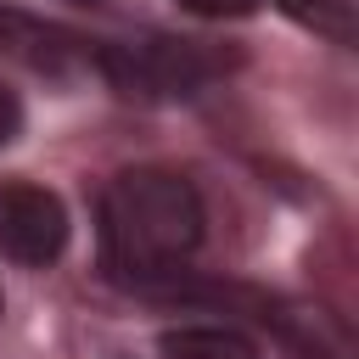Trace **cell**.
Wrapping results in <instances>:
<instances>
[{"label": "cell", "mask_w": 359, "mask_h": 359, "mask_svg": "<svg viewBox=\"0 0 359 359\" xmlns=\"http://www.w3.org/2000/svg\"><path fill=\"white\" fill-rule=\"evenodd\" d=\"M95 50H101V39H84L79 28H62V22L34 17L22 6H0V56L28 73L73 79V73L95 67Z\"/></svg>", "instance_id": "4"}, {"label": "cell", "mask_w": 359, "mask_h": 359, "mask_svg": "<svg viewBox=\"0 0 359 359\" xmlns=\"http://www.w3.org/2000/svg\"><path fill=\"white\" fill-rule=\"evenodd\" d=\"M67 208L56 191L34 180H6L0 185V252L22 269H50L67 252Z\"/></svg>", "instance_id": "3"}, {"label": "cell", "mask_w": 359, "mask_h": 359, "mask_svg": "<svg viewBox=\"0 0 359 359\" xmlns=\"http://www.w3.org/2000/svg\"><path fill=\"white\" fill-rule=\"evenodd\" d=\"M174 6L191 11V17H219V22H224V17H247L258 0H174Z\"/></svg>", "instance_id": "7"}, {"label": "cell", "mask_w": 359, "mask_h": 359, "mask_svg": "<svg viewBox=\"0 0 359 359\" xmlns=\"http://www.w3.org/2000/svg\"><path fill=\"white\" fill-rule=\"evenodd\" d=\"M17 135H22V101L0 84V146H11Z\"/></svg>", "instance_id": "8"}, {"label": "cell", "mask_w": 359, "mask_h": 359, "mask_svg": "<svg viewBox=\"0 0 359 359\" xmlns=\"http://www.w3.org/2000/svg\"><path fill=\"white\" fill-rule=\"evenodd\" d=\"M163 359H258V342L236 325H168L157 337Z\"/></svg>", "instance_id": "5"}, {"label": "cell", "mask_w": 359, "mask_h": 359, "mask_svg": "<svg viewBox=\"0 0 359 359\" xmlns=\"http://www.w3.org/2000/svg\"><path fill=\"white\" fill-rule=\"evenodd\" d=\"M230 67L224 50H213L208 39H129V45H107L95 50V73L129 95V101H174V95H196L208 79H219Z\"/></svg>", "instance_id": "2"}, {"label": "cell", "mask_w": 359, "mask_h": 359, "mask_svg": "<svg viewBox=\"0 0 359 359\" xmlns=\"http://www.w3.org/2000/svg\"><path fill=\"white\" fill-rule=\"evenodd\" d=\"M95 224H101V264L118 280L140 286V280L174 275L202 247L208 213L185 174L140 163V168H118L101 185Z\"/></svg>", "instance_id": "1"}, {"label": "cell", "mask_w": 359, "mask_h": 359, "mask_svg": "<svg viewBox=\"0 0 359 359\" xmlns=\"http://www.w3.org/2000/svg\"><path fill=\"white\" fill-rule=\"evenodd\" d=\"M297 28H309L314 39H331V45H353L359 39V17H353V0H275Z\"/></svg>", "instance_id": "6"}]
</instances>
